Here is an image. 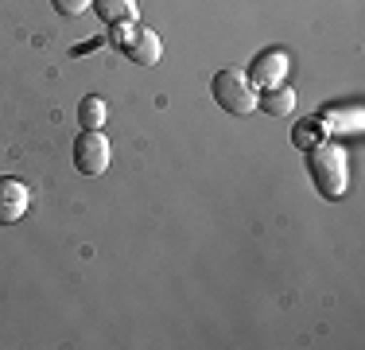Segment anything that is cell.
I'll list each match as a JSON object with an SVG mask.
<instances>
[{"label":"cell","instance_id":"1","mask_svg":"<svg viewBox=\"0 0 365 350\" xmlns=\"http://www.w3.org/2000/svg\"><path fill=\"white\" fill-rule=\"evenodd\" d=\"M307 168L315 187L323 191L327 199H342L350 191V164H346L342 144H330V140H319V144L307 148Z\"/></svg>","mask_w":365,"mask_h":350},{"label":"cell","instance_id":"2","mask_svg":"<svg viewBox=\"0 0 365 350\" xmlns=\"http://www.w3.org/2000/svg\"><path fill=\"white\" fill-rule=\"evenodd\" d=\"M214 101L222 105L225 113H233V117H249V113L257 109V86L249 82V74L245 70H237V66H225L214 74Z\"/></svg>","mask_w":365,"mask_h":350},{"label":"cell","instance_id":"3","mask_svg":"<svg viewBox=\"0 0 365 350\" xmlns=\"http://www.w3.org/2000/svg\"><path fill=\"white\" fill-rule=\"evenodd\" d=\"M109 160H113L109 136L101 133V129H82V133H78V140H74V168L93 179V175H106Z\"/></svg>","mask_w":365,"mask_h":350},{"label":"cell","instance_id":"4","mask_svg":"<svg viewBox=\"0 0 365 350\" xmlns=\"http://www.w3.org/2000/svg\"><path fill=\"white\" fill-rule=\"evenodd\" d=\"M288 70H292V59H288V51H280V47H268V51H260V55L249 63V82L257 86V90H272V86H284V78H288Z\"/></svg>","mask_w":365,"mask_h":350},{"label":"cell","instance_id":"5","mask_svg":"<svg viewBox=\"0 0 365 350\" xmlns=\"http://www.w3.org/2000/svg\"><path fill=\"white\" fill-rule=\"evenodd\" d=\"M31 210V187L12 175L0 179V226H16Z\"/></svg>","mask_w":365,"mask_h":350},{"label":"cell","instance_id":"6","mask_svg":"<svg viewBox=\"0 0 365 350\" xmlns=\"http://www.w3.org/2000/svg\"><path fill=\"white\" fill-rule=\"evenodd\" d=\"M120 51H125L133 63H140V66H155V63H160V55H163V43H160V35H155L152 28H140V24H136Z\"/></svg>","mask_w":365,"mask_h":350},{"label":"cell","instance_id":"7","mask_svg":"<svg viewBox=\"0 0 365 350\" xmlns=\"http://www.w3.org/2000/svg\"><path fill=\"white\" fill-rule=\"evenodd\" d=\"M257 109H264L268 117H292L295 113V90L292 86H272L257 98Z\"/></svg>","mask_w":365,"mask_h":350},{"label":"cell","instance_id":"8","mask_svg":"<svg viewBox=\"0 0 365 350\" xmlns=\"http://www.w3.org/2000/svg\"><path fill=\"white\" fill-rule=\"evenodd\" d=\"M93 12L106 24H136L140 8H136V0H93Z\"/></svg>","mask_w":365,"mask_h":350},{"label":"cell","instance_id":"9","mask_svg":"<svg viewBox=\"0 0 365 350\" xmlns=\"http://www.w3.org/2000/svg\"><path fill=\"white\" fill-rule=\"evenodd\" d=\"M109 117V105L101 98H93V94H86L82 101H78V125L82 129H101Z\"/></svg>","mask_w":365,"mask_h":350},{"label":"cell","instance_id":"10","mask_svg":"<svg viewBox=\"0 0 365 350\" xmlns=\"http://www.w3.org/2000/svg\"><path fill=\"white\" fill-rule=\"evenodd\" d=\"M319 121H299V125H295V133H292V140H295V148H303V152H307L311 144H319Z\"/></svg>","mask_w":365,"mask_h":350},{"label":"cell","instance_id":"11","mask_svg":"<svg viewBox=\"0 0 365 350\" xmlns=\"http://www.w3.org/2000/svg\"><path fill=\"white\" fill-rule=\"evenodd\" d=\"M86 8H93V0H55V12L63 16H82Z\"/></svg>","mask_w":365,"mask_h":350},{"label":"cell","instance_id":"12","mask_svg":"<svg viewBox=\"0 0 365 350\" xmlns=\"http://www.w3.org/2000/svg\"><path fill=\"white\" fill-rule=\"evenodd\" d=\"M109 39H113V47H125V39H128V35H133V28H136V24H109Z\"/></svg>","mask_w":365,"mask_h":350}]
</instances>
